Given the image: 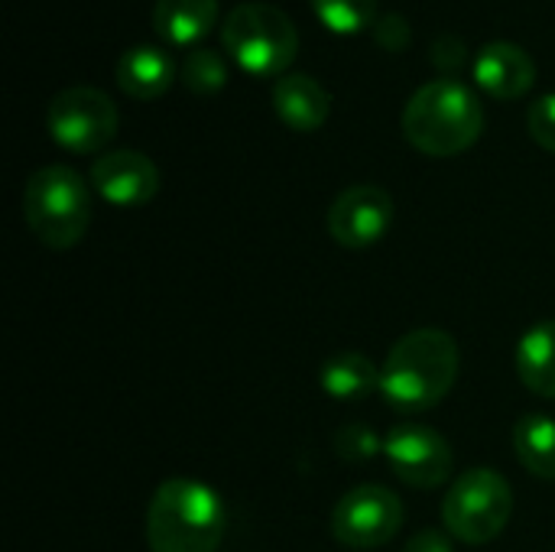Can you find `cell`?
<instances>
[{
    "label": "cell",
    "mask_w": 555,
    "mask_h": 552,
    "mask_svg": "<svg viewBox=\"0 0 555 552\" xmlns=\"http://www.w3.org/2000/svg\"><path fill=\"white\" fill-rule=\"evenodd\" d=\"M218 0H156L153 29L169 46H195L215 29Z\"/></svg>",
    "instance_id": "cell-15"
},
{
    "label": "cell",
    "mask_w": 555,
    "mask_h": 552,
    "mask_svg": "<svg viewBox=\"0 0 555 552\" xmlns=\"http://www.w3.org/2000/svg\"><path fill=\"white\" fill-rule=\"evenodd\" d=\"M384 455L393 475L420 491H433L452 475V449L442 433L423 423H397L384 439Z\"/></svg>",
    "instance_id": "cell-9"
},
{
    "label": "cell",
    "mask_w": 555,
    "mask_h": 552,
    "mask_svg": "<svg viewBox=\"0 0 555 552\" xmlns=\"http://www.w3.org/2000/svg\"><path fill=\"white\" fill-rule=\"evenodd\" d=\"M91 185L104 202L117 208H137L159 192V169L146 153L111 150L101 159H94Z\"/></svg>",
    "instance_id": "cell-11"
},
{
    "label": "cell",
    "mask_w": 555,
    "mask_h": 552,
    "mask_svg": "<svg viewBox=\"0 0 555 552\" xmlns=\"http://www.w3.org/2000/svg\"><path fill=\"white\" fill-rule=\"evenodd\" d=\"M176 81V62L156 46H133L117 62V85L137 101L163 98Z\"/></svg>",
    "instance_id": "cell-14"
},
{
    "label": "cell",
    "mask_w": 555,
    "mask_h": 552,
    "mask_svg": "<svg viewBox=\"0 0 555 552\" xmlns=\"http://www.w3.org/2000/svg\"><path fill=\"white\" fill-rule=\"evenodd\" d=\"M23 218L39 244L68 251L91 224V192L72 166H42L23 185Z\"/></svg>",
    "instance_id": "cell-4"
},
{
    "label": "cell",
    "mask_w": 555,
    "mask_h": 552,
    "mask_svg": "<svg viewBox=\"0 0 555 552\" xmlns=\"http://www.w3.org/2000/svg\"><path fill=\"white\" fill-rule=\"evenodd\" d=\"M228 534L221 495L195 478H169L146 508L150 552H218Z\"/></svg>",
    "instance_id": "cell-2"
},
{
    "label": "cell",
    "mask_w": 555,
    "mask_h": 552,
    "mask_svg": "<svg viewBox=\"0 0 555 552\" xmlns=\"http://www.w3.org/2000/svg\"><path fill=\"white\" fill-rule=\"evenodd\" d=\"M481 130L485 107L478 94L455 78L423 85L403 107V137L426 156H459L478 143Z\"/></svg>",
    "instance_id": "cell-3"
},
{
    "label": "cell",
    "mask_w": 555,
    "mask_h": 552,
    "mask_svg": "<svg viewBox=\"0 0 555 552\" xmlns=\"http://www.w3.org/2000/svg\"><path fill=\"white\" fill-rule=\"evenodd\" d=\"M273 111H276V117L286 127H293L299 133H312V130H319L328 120V114H332V94L312 75H306V72H286L283 78H276Z\"/></svg>",
    "instance_id": "cell-13"
},
{
    "label": "cell",
    "mask_w": 555,
    "mask_h": 552,
    "mask_svg": "<svg viewBox=\"0 0 555 552\" xmlns=\"http://www.w3.org/2000/svg\"><path fill=\"white\" fill-rule=\"evenodd\" d=\"M335 449H338V455H345L351 462H367V459H374L384 449V442L367 426H345L335 436Z\"/></svg>",
    "instance_id": "cell-21"
},
{
    "label": "cell",
    "mask_w": 555,
    "mask_h": 552,
    "mask_svg": "<svg viewBox=\"0 0 555 552\" xmlns=\"http://www.w3.org/2000/svg\"><path fill=\"white\" fill-rule=\"evenodd\" d=\"M319 384L332 400H364L380 390V368L361 351H341L322 364Z\"/></svg>",
    "instance_id": "cell-17"
},
{
    "label": "cell",
    "mask_w": 555,
    "mask_h": 552,
    "mask_svg": "<svg viewBox=\"0 0 555 552\" xmlns=\"http://www.w3.org/2000/svg\"><path fill=\"white\" fill-rule=\"evenodd\" d=\"M182 81H185V88H189L192 94L211 98V94H218V91L228 85V62H224L215 49L198 46V49H192V52L185 55V62H182Z\"/></svg>",
    "instance_id": "cell-20"
},
{
    "label": "cell",
    "mask_w": 555,
    "mask_h": 552,
    "mask_svg": "<svg viewBox=\"0 0 555 552\" xmlns=\"http://www.w3.org/2000/svg\"><path fill=\"white\" fill-rule=\"evenodd\" d=\"M514 452L520 465L543 482H555V420L530 413L514 426Z\"/></svg>",
    "instance_id": "cell-18"
},
{
    "label": "cell",
    "mask_w": 555,
    "mask_h": 552,
    "mask_svg": "<svg viewBox=\"0 0 555 552\" xmlns=\"http://www.w3.org/2000/svg\"><path fill=\"white\" fill-rule=\"evenodd\" d=\"M452 534H442V530H420L403 552H455L452 550Z\"/></svg>",
    "instance_id": "cell-25"
},
{
    "label": "cell",
    "mask_w": 555,
    "mask_h": 552,
    "mask_svg": "<svg viewBox=\"0 0 555 552\" xmlns=\"http://www.w3.org/2000/svg\"><path fill=\"white\" fill-rule=\"evenodd\" d=\"M517 377L530 394L555 400V319L537 322L517 342Z\"/></svg>",
    "instance_id": "cell-16"
},
{
    "label": "cell",
    "mask_w": 555,
    "mask_h": 552,
    "mask_svg": "<svg viewBox=\"0 0 555 552\" xmlns=\"http://www.w3.org/2000/svg\"><path fill=\"white\" fill-rule=\"evenodd\" d=\"M406 521L403 501L384 485H358L332 511V537L348 550H380Z\"/></svg>",
    "instance_id": "cell-8"
},
{
    "label": "cell",
    "mask_w": 555,
    "mask_h": 552,
    "mask_svg": "<svg viewBox=\"0 0 555 552\" xmlns=\"http://www.w3.org/2000/svg\"><path fill=\"white\" fill-rule=\"evenodd\" d=\"M315 16L332 29V33H361L377 23V3L380 0H309Z\"/></svg>",
    "instance_id": "cell-19"
},
{
    "label": "cell",
    "mask_w": 555,
    "mask_h": 552,
    "mask_svg": "<svg viewBox=\"0 0 555 552\" xmlns=\"http://www.w3.org/2000/svg\"><path fill=\"white\" fill-rule=\"evenodd\" d=\"M527 127H530V137L546 150L555 153V91L537 98L527 111Z\"/></svg>",
    "instance_id": "cell-22"
},
{
    "label": "cell",
    "mask_w": 555,
    "mask_h": 552,
    "mask_svg": "<svg viewBox=\"0 0 555 552\" xmlns=\"http://www.w3.org/2000/svg\"><path fill=\"white\" fill-rule=\"evenodd\" d=\"M475 81L491 98L514 101L530 94V88L537 85V62L530 59L527 49L507 39H494L475 59Z\"/></svg>",
    "instance_id": "cell-12"
},
{
    "label": "cell",
    "mask_w": 555,
    "mask_h": 552,
    "mask_svg": "<svg viewBox=\"0 0 555 552\" xmlns=\"http://www.w3.org/2000/svg\"><path fill=\"white\" fill-rule=\"evenodd\" d=\"M514 514V488L494 468H472L455 478L442 501L446 534L468 547H485L504 534Z\"/></svg>",
    "instance_id": "cell-6"
},
{
    "label": "cell",
    "mask_w": 555,
    "mask_h": 552,
    "mask_svg": "<svg viewBox=\"0 0 555 552\" xmlns=\"http://www.w3.org/2000/svg\"><path fill=\"white\" fill-rule=\"evenodd\" d=\"M374 33V42L387 52H403L413 39V26L403 13H384L377 16V23L371 26Z\"/></svg>",
    "instance_id": "cell-23"
},
{
    "label": "cell",
    "mask_w": 555,
    "mask_h": 552,
    "mask_svg": "<svg viewBox=\"0 0 555 552\" xmlns=\"http://www.w3.org/2000/svg\"><path fill=\"white\" fill-rule=\"evenodd\" d=\"M117 120L120 117L114 101L91 85H75L59 91L46 111L49 137L68 153L104 150L117 137Z\"/></svg>",
    "instance_id": "cell-7"
},
{
    "label": "cell",
    "mask_w": 555,
    "mask_h": 552,
    "mask_svg": "<svg viewBox=\"0 0 555 552\" xmlns=\"http://www.w3.org/2000/svg\"><path fill=\"white\" fill-rule=\"evenodd\" d=\"M221 42L247 75H286L299 52L296 23L273 3H237L221 23Z\"/></svg>",
    "instance_id": "cell-5"
},
{
    "label": "cell",
    "mask_w": 555,
    "mask_h": 552,
    "mask_svg": "<svg viewBox=\"0 0 555 552\" xmlns=\"http://www.w3.org/2000/svg\"><path fill=\"white\" fill-rule=\"evenodd\" d=\"M459 345L442 329L406 332L380 364V394L400 413H423L442 403L459 381Z\"/></svg>",
    "instance_id": "cell-1"
},
{
    "label": "cell",
    "mask_w": 555,
    "mask_h": 552,
    "mask_svg": "<svg viewBox=\"0 0 555 552\" xmlns=\"http://www.w3.org/2000/svg\"><path fill=\"white\" fill-rule=\"evenodd\" d=\"M393 224V195L380 185H351L328 208V234L348 247L364 251L384 241Z\"/></svg>",
    "instance_id": "cell-10"
},
{
    "label": "cell",
    "mask_w": 555,
    "mask_h": 552,
    "mask_svg": "<svg viewBox=\"0 0 555 552\" xmlns=\"http://www.w3.org/2000/svg\"><path fill=\"white\" fill-rule=\"evenodd\" d=\"M429 59H433V65H436L442 75H459V72L468 65V46H465L459 36L446 33V36H439V39L433 42Z\"/></svg>",
    "instance_id": "cell-24"
}]
</instances>
